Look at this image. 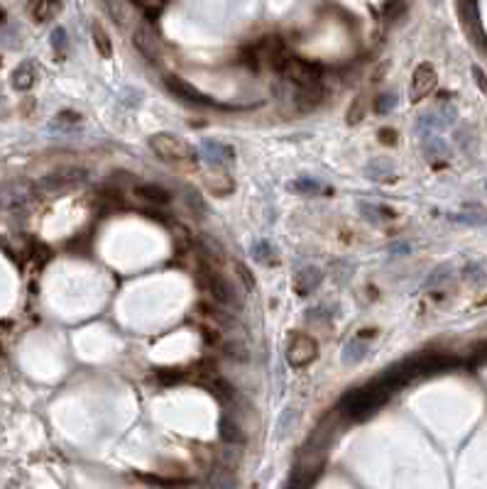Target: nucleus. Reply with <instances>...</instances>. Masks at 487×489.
<instances>
[{
  "mask_svg": "<svg viewBox=\"0 0 487 489\" xmlns=\"http://www.w3.org/2000/svg\"><path fill=\"white\" fill-rule=\"evenodd\" d=\"M387 69H389V61H382L380 69H377V71L372 74V81H375V84H380V81H382V76H385V71H387Z\"/></svg>",
  "mask_w": 487,
  "mask_h": 489,
  "instance_id": "nucleus-42",
  "label": "nucleus"
},
{
  "mask_svg": "<svg viewBox=\"0 0 487 489\" xmlns=\"http://www.w3.org/2000/svg\"><path fill=\"white\" fill-rule=\"evenodd\" d=\"M59 10H61V0H32V5H30V13H32L34 22L54 20Z\"/></svg>",
  "mask_w": 487,
  "mask_h": 489,
  "instance_id": "nucleus-15",
  "label": "nucleus"
},
{
  "mask_svg": "<svg viewBox=\"0 0 487 489\" xmlns=\"http://www.w3.org/2000/svg\"><path fill=\"white\" fill-rule=\"evenodd\" d=\"M140 8H145L147 20H157L159 13H162V0H133Z\"/></svg>",
  "mask_w": 487,
  "mask_h": 489,
  "instance_id": "nucleus-29",
  "label": "nucleus"
},
{
  "mask_svg": "<svg viewBox=\"0 0 487 489\" xmlns=\"http://www.w3.org/2000/svg\"><path fill=\"white\" fill-rule=\"evenodd\" d=\"M236 274H238V279L243 281V286L248 291L255 289V277H252V272H250V267L248 264H243V262H238L236 264Z\"/></svg>",
  "mask_w": 487,
  "mask_h": 489,
  "instance_id": "nucleus-32",
  "label": "nucleus"
},
{
  "mask_svg": "<svg viewBox=\"0 0 487 489\" xmlns=\"http://www.w3.org/2000/svg\"><path fill=\"white\" fill-rule=\"evenodd\" d=\"M133 39H135L137 51H140L145 59L159 61V56H162V42H159V34L154 32V27L150 25V20L140 22V25L135 27Z\"/></svg>",
  "mask_w": 487,
  "mask_h": 489,
  "instance_id": "nucleus-7",
  "label": "nucleus"
},
{
  "mask_svg": "<svg viewBox=\"0 0 487 489\" xmlns=\"http://www.w3.org/2000/svg\"><path fill=\"white\" fill-rule=\"evenodd\" d=\"M453 272L451 269V264H443V267H438V269H433L431 274H428V279H426V286L431 289V286H438V284H443L446 279H448V274Z\"/></svg>",
  "mask_w": 487,
  "mask_h": 489,
  "instance_id": "nucleus-30",
  "label": "nucleus"
},
{
  "mask_svg": "<svg viewBox=\"0 0 487 489\" xmlns=\"http://www.w3.org/2000/svg\"><path fill=\"white\" fill-rule=\"evenodd\" d=\"M473 76H475V84H478V89L487 96V76H485V71L480 66H473Z\"/></svg>",
  "mask_w": 487,
  "mask_h": 489,
  "instance_id": "nucleus-38",
  "label": "nucleus"
},
{
  "mask_svg": "<svg viewBox=\"0 0 487 489\" xmlns=\"http://www.w3.org/2000/svg\"><path fill=\"white\" fill-rule=\"evenodd\" d=\"M323 465H326L323 448L306 445L299 455V463H296L294 477L289 480V487H311L321 477V473H323Z\"/></svg>",
  "mask_w": 487,
  "mask_h": 489,
  "instance_id": "nucleus-4",
  "label": "nucleus"
},
{
  "mask_svg": "<svg viewBox=\"0 0 487 489\" xmlns=\"http://www.w3.org/2000/svg\"><path fill=\"white\" fill-rule=\"evenodd\" d=\"M199 281H201L204 289L209 291L219 303H236V291H233V286L228 284L221 274H216L214 269L201 267V272H199Z\"/></svg>",
  "mask_w": 487,
  "mask_h": 489,
  "instance_id": "nucleus-10",
  "label": "nucleus"
},
{
  "mask_svg": "<svg viewBox=\"0 0 487 489\" xmlns=\"http://www.w3.org/2000/svg\"><path fill=\"white\" fill-rule=\"evenodd\" d=\"M94 44H96V49H99V54L103 56V59H111L113 56V42L101 25H94Z\"/></svg>",
  "mask_w": 487,
  "mask_h": 489,
  "instance_id": "nucleus-23",
  "label": "nucleus"
},
{
  "mask_svg": "<svg viewBox=\"0 0 487 489\" xmlns=\"http://www.w3.org/2000/svg\"><path fill=\"white\" fill-rule=\"evenodd\" d=\"M164 84H167V89L174 94L179 101H186V103H196V106H211V98L201 94V91L196 89L194 84H189L186 79L181 76H174V74H169L167 79H164Z\"/></svg>",
  "mask_w": 487,
  "mask_h": 489,
  "instance_id": "nucleus-11",
  "label": "nucleus"
},
{
  "mask_svg": "<svg viewBox=\"0 0 487 489\" xmlns=\"http://www.w3.org/2000/svg\"><path fill=\"white\" fill-rule=\"evenodd\" d=\"M318 355V345L311 336H294L289 341V348H286V360H289L291 367H306L316 360Z\"/></svg>",
  "mask_w": 487,
  "mask_h": 489,
  "instance_id": "nucleus-8",
  "label": "nucleus"
},
{
  "mask_svg": "<svg viewBox=\"0 0 487 489\" xmlns=\"http://www.w3.org/2000/svg\"><path fill=\"white\" fill-rule=\"evenodd\" d=\"M321 284V272L316 267H303L294 279V291L299 296H308L316 286Z\"/></svg>",
  "mask_w": 487,
  "mask_h": 489,
  "instance_id": "nucleus-14",
  "label": "nucleus"
},
{
  "mask_svg": "<svg viewBox=\"0 0 487 489\" xmlns=\"http://www.w3.org/2000/svg\"><path fill=\"white\" fill-rule=\"evenodd\" d=\"M475 360H478V362H487V343L478 350V358H475Z\"/></svg>",
  "mask_w": 487,
  "mask_h": 489,
  "instance_id": "nucleus-43",
  "label": "nucleus"
},
{
  "mask_svg": "<svg viewBox=\"0 0 487 489\" xmlns=\"http://www.w3.org/2000/svg\"><path fill=\"white\" fill-rule=\"evenodd\" d=\"M56 120H59V125H76L81 118H79L76 113H59V118Z\"/></svg>",
  "mask_w": 487,
  "mask_h": 489,
  "instance_id": "nucleus-41",
  "label": "nucleus"
},
{
  "mask_svg": "<svg viewBox=\"0 0 487 489\" xmlns=\"http://www.w3.org/2000/svg\"><path fill=\"white\" fill-rule=\"evenodd\" d=\"M402 13H404V3H402V0H392V3L387 5V15L389 17H399Z\"/></svg>",
  "mask_w": 487,
  "mask_h": 489,
  "instance_id": "nucleus-40",
  "label": "nucleus"
},
{
  "mask_svg": "<svg viewBox=\"0 0 487 489\" xmlns=\"http://www.w3.org/2000/svg\"><path fill=\"white\" fill-rule=\"evenodd\" d=\"M389 394H392V391H387L380 382H372L370 387L351 391V394L343 399L341 406H343V411H346L351 418H358V421H363V418L372 416L377 408H382V406L387 404Z\"/></svg>",
  "mask_w": 487,
  "mask_h": 489,
  "instance_id": "nucleus-1",
  "label": "nucleus"
},
{
  "mask_svg": "<svg viewBox=\"0 0 487 489\" xmlns=\"http://www.w3.org/2000/svg\"><path fill=\"white\" fill-rule=\"evenodd\" d=\"M296 423V413L291 411V408H286V411L279 416V421H277V433L279 435H289V430H291V425Z\"/></svg>",
  "mask_w": 487,
  "mask_h": 489,
  "instance_id": "nucleus-31",
  "label": "nucleus"
},
{
  "mask_svg": "<svg viewBox=\"0 0 487 489\" xmlns=\"http://www.w3.org/2000/svg\"><path fill=\"white\" fill-rule=\"evenodd\" d=\"M360 213H363L365 221L370 223H377V226H382V223H389L394 221V211L385 208V206H372V203H360Z\"/></svg>",
  "mask_w": 487,
  "mask_h": 489,
  "instance_id": "nucleus-19",
  "label": "nucleus"
},
{
  "mask_svg": "<svg viewBox=\"0 0 487 489\" xmlns=\"http://www.w3.org/2000/svg\"><path fill=\"white\" fill-rule=\"evenodd\" d=\"M286 56H289V51H286V44L279 37L260 39L255 44V49H252V61H257V66H260V61H265V64H272L274 69H279L284 64Z\"/></svg>",
  "mask_w": 487,
  "mask_h": 489,
  "instance_id": "nucleus-6",
  "label": "nucleus"
},
{
  "mask_svg": "<svg viewBox=\"0 0 487 489\" xmlns=\"http://www.w3.org/2000/svg\"><path fill=\"white\" fill-rule=\"evenodd\" d=\"M86 179H89V171L81 169V166H59V169L49 171L47 176L39 179L37 191L47 193V196L66 193V191H71V188L81 186Z\"/></svg>",
  "mask_w": 487,
  "mask_h": 489,
  "instance_id": "nucleus-3",
  "label": "nucleus"
},
{
  "mask_svg": "<svg viewBox=\"0 0 487 489\" xmlns=\"http://www.w3.org/2000/svg\"><path fill=\"white\" fill-rule=\"evenodd\" d=\"M34 81H37V74H34V64L32 61H25L13 71V86L17 91H30Z\"/></svg>",
  "mask_w": 487,
  "mask_h": 489,
  "instance_id": "nucleus-18",
  "label": "nucleus"
},
{
  "mask_svg": "<svg viewBox=\"0 0 487 489\" xmlns=\"http://www.w3.org/2000/svg\"><path fill=\"white\" fill-rule=\"evenodd\" d=\"M321 101H323V86H321V81L296 86L294 103L299 111H313L316 106H321Z\"/></svg>",
  "mask_w": 487,
  "mask_h": 489,
  "instance_id": "nucleus-12",
  "label": "nucleus"
},
{
  "mask_svg": "<svg viewBox=\"0 0 487 489\" xmlns=\"http://www.w3.org/2000/svg\"><path fill=\"white\" fill-rule=\"evenodd\" d=\"M206 186L211 188V193L216 196H228L233 193V188H236V183L228 174H221V171H214V174L206 176Z\"/></svg>",
  "mask_w": 487,
  "mask_h": 489,
  "instance_id": "nucleus-20",
  "label": "nucleus"
},
{
  "mask_svg": "<svg viewBox=\"0 0 487 489\" xmlns=\"http://www.w3.org/2000/svg\"><path fill=\"white\" fill-rule=\"evenodd\" d=\"M291 191H296V193H303V196H316L321 191H326L323 186L316 181V179H299V181H294L291 183Z\"/></svg>",
  "mask_w": 487,
  "mask_h": 489,
  "instance_id": "nucleus-26",
  "label": "nucleus"
},
{
  "mask_svg": "<svg viewBox=\"0 0 487 489\" xmlns=\"http://www.w3.org/2000/svg\"><path fill=\"white\" fill-rule=\"evenodd\" d=\"M282 76L286 81H291L294 86H306V84H316L321 79V66L311 64L306 59H299V56H286L284 64L279 66Z\"/></svg>",
  "mask_w": 487,
  "mask_h": 489,
  "instance_id": "nucleus-5",
  "label": "nucleus"
},
{
  "mask_svg": "<svg viewBox=\"0 0 487 489\" xmlns=\"http://www.w3.org/2000/svg\"><path fill=\"white\" fill-rule=\"evenodd\" d=\"M252 252H255L260 262H269V257H272V250H269L267 243H257L255 247H252Z\"/></svg>",
  "mask_w": 487,
  "mask_h": 489,
  "instance_id": "nucleus-37",
  "label": "nucleus"
},
{
  "mask_svg": "<svg viewBox=\"0 0 487 489\" xmlns=\"http://www.w3.org/2000/svg\"><path fill=\"white\" fill-rule=\"evenodd\" d=\"M150 149L167 164H191L194 159H196L194 147L189 145L186 140H181V137L169 135V132L152 135L150 137Z\"/></svg>",
  "mask_w": 487,
  "mask_h": 489,
  "instance_id": "nucleus-2",
  "label": "nucleus"
},
{
  "mask_svg": "<svg viewBox=\"0 0 487 489\" xmlns=\"http://www.w3.org/2000/svg\"><path fill=\"white\" fill-rule=\"evenodd\" d=\"M436 69H433L428 61H423L414 69V76H411V86H409V101L411 103H419L423 101L433 89H436Z\"/></svg>",
  "mask_w": 487,
  "mask_h": 489,
  "instance_id": "nucleus-9",
  "label": "nucleus"
},
{
  "mask_svg": "<svg viewBox=\"0 0 487 489\" xmlns=\"http://www.w3.org/2000/svg\"><path fill=\"white\" fill-rule=\"evenodd\" d=\"M394 106H397V96H389V94H385V96H380V98H377V101H375V113L385 115V113L392 111Z\"/></svg>",
  "mask_w": 487,
  "mask_h": 489,
  "instance_id": "nucleus-34",
  "label": "nucleus"
},
{
  "mask_svg": "<svg viewBox=\"0 0 487 489\" xmlns=\"http://www.w3.org/2000/svg\"><path fill=\"white\" fill-rule=\"evenodd\" d=\"M375 338V331H360V341H370Z\"/></svg>",
  "mask_w": 487,
  "mask_h": 489,
  "instance_id": "nucleus-44",
  "label": "nucleus"
},
{
  "mask_svg": "<svg viewBox=\"0 0 487 489\" xmlns=\"http://www.w3.org/2000/svg\"><path fill=\"white\" fill-rule=\"evenodd\" d=\"M223 350H226L231 358H236V360H248V348H245L243 343H238V341H231V343H226L223 345Z\"/></svg>",
  "mask_w": 487,
  "mask_h": 489,
  "instance_id": "nucleus-33",
  "label": "nucleus"
},
{
  "mask_svg": "<svg viewBox=\"0 0 487 489\" xmlns=\"http://www.w3.org/2000/svg\"><path fill=\"white\" fill-rule=\"evenodd\" d=\"M221 438L228 443V445H243L245 440H248V435H245V430L240 428L238 421H233L231 416H221Z\"/></svg>",
  "mask_w": 487,
  "mask_h": 489,
  "instance_id": "nucleus-16",
  "label": "nucleus"
},
{
  "mask_svg": "<svg viewBox=\"0 0 487 489\" xmlns=\"http://www.w3.org/2000/svg\"><path fill=\"white\" fill-rule=\"evenodd\" d=\"M365 111H368V98H355V103L351 108H348V115H346V123L348 125H358L360 120L365 118Z\"/></svg>",
  "mask_w": 487,
  "mask_h": 489,
  "instance_id": "nucleus-25",
  "label": "nucleus"
},
{
  "mask_svg": "<svg viewBox=\"0 0 487 489\" xmlns=\"http://www.w3.org/2000/svg\"><path fill=\"white\" fill-rule=\"evenodd\" d=\"M201 154L206 162H211V164H231L233 162V149L226 145H219V142H204Z\"/></svg>",
  "mask_w": 487,
  "mask_h": 489,
  "instance_id": "nucleus-17",
  "label": "nucleus"
},
{
  "mask_svg": "<svg viewBox=\"0 0 487 489\" xmlns=\"http://www.w3.org/2000/svg\"><path fill=\"white\" fill-rule=\"evenodd\" d=\"M157 379L164 387H171V384H179L184 379V372L176 370V367H164V370H157Z\"/></svg>",
  "mask_w": 487,
  "mask_h": 489,
  "instance_id": "nucleus-27",
  "label": "nucleus"
},
{
  "mask_svg": "<svg viewBox=\"0 0 487 489\" xmlns=\"http://www.w3.org/2000/svg\"><path fill=\"white\" fill-rule=\"evenodd\" d=\"M431 3H441V0H431Z\"/></svg>",
  "mask_w": 487,
  "mask_h": 489,
  "instance_id": "nucleus-45",
  "label": "nucleus"
},
{
  "mask_svg": "<svg viewBox=\"0 0 487 489\" xmlns=\"http://www.w3.org/2000/svg\"><path fill=\"white\" fill-rule=\"evenodd\" d=\"M380 140H382V145H397V132L394 130H389V128H382L380 130Z\"/></svg>",
  "mask_w": 487,
  "mask_h": 489,
  "instance_id": "nucleus-39",
  "label": "nucleus"
},
{
  "mask_svg": "<svg viewBox=\"0 0 487 489\" xmlns=\"http://www.w3.org/2000/svg\"><path fill=\"white\" fill-rule=\"evenodd\" d=\"M135 196L145 203H154V206H167L171 201V193L167 188L157 186V183H140L135 186Z\"/></svg>",
  "mask_w": 487,
  "mask_h": 489,
  "instance_id": "nucleus-13",
  "label": "nucleus"
},
{
  "mask_svg": "<svg viewBox=\"0 0 487 489\" xmlns=\"http://www.w3.org/2000/svg\"><path fill=\"white\" fill-rule=\"evenodd\" d=\"M51 47H54L56 51L66 49V30L64 27H56V30L51 32Z\"/></svg>",
  "mask_w": 487,
  "mask_h": 489,
  "instance_id": "nucleus-36",
  "label": "nucleus"
},
{
  "mask_svg": "<svg viewBox=\"0 0 487 489\" xmlns=\"http://www.w3.org/2000/svg\"><path fill=\"white\" fill-rule=\"evenodd\" d=\"M463 277L466 281H473V284H480V281H485V272L480 264H468L466 272H463Z\"/></svg>",
  "mask_w": 487,
  "mask_h": 489,
  "instance_id": "nucleus-35",
  "label": "nucleus"
},
{
  "mask_svg": "<svg viewBox=\"0 0 487 489\" xmlns=\"http://www.w3.org/2000/svg\"><path fill=\"white\" fill-rule=\"evenodd\" d=\"M423 154H426V159H448V154H451V149L448 145H446L441 137H428L426 140V145H423Z\"/></svg>",
  "mask_w": 487,
  "mask_h": 489,
  "instance_id": "nucleus-22",
  "label": "nucleus"
},
{
  "mask_svg": "<svg viewBox=\"0 0 487 489\" xmlns=\"http://www.w3.org/2000/svg\"><path fill=\"white\" fill-rule=\"evenodd\" d=\"M106 8H108V15L113 17V22H116L118 27L128 25L130 13H128V8H125L123 0H106Z\"/></svg>",
  "mask_w": 487,
  "mask_h": 489,
  "instance_id": "nucleus-24",
  "label": "nucleus"
},
{
  "mask_svg": "<svg viewBox=\"0 0 487 489\" xmlns=\"http://www.w3.org/2000/svg\"><path fill=\"white\" fill-rule=\"evenodd\" d=\"M191 450H194V458H196V463L201 465L204 470H214L216 463H219V453H216L211 445H204V443H199V445H194Z\"/></svg>",
  "mask_w": 487,
  "mask_h": 489,
  "instance_id": "nucleus-21",
  "label": "nucleus"
},
{
  "mask_svg": "<svg viewBox=\"0 0 487 489\" xmlns=\"http://www.w3.org/2000/svg\"><path fill=\"white\" fill-rule=\"evenodd\" d=\"M365 353H368V348H365L363 343L360 341H355V343H351L348 345L346 350H343V360L348 362V365H353V362H360L365 358Z\"/></svg>",
  "mask_w": 487,
  "mask_h": 489,
  "instance_id": "nucleus-28",
  "label": "nucleus"
}]
</instances>
